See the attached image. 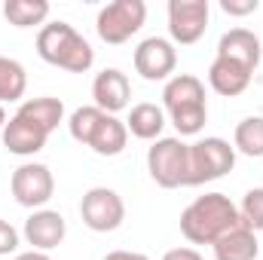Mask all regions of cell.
Listing matches in <instances>:
<instances>
[{"label": "cell", "instance_id": "obj_23", "mask_svg": "<svg viewBox=\"0 0 263 260\" xmlns=\"http://www.w3.org/2000/svg\"><path fill=\"white\" fill-rule=\"evenodd\" d=\"M233 147L245 156H263V117H245L236 126Z\"/></svg>", "mask_w": 263, "mask_h": 260}, {"label": "cell", "instance_id": "obj_17", "mask_svg": "<svg viewBox=\"0 0 263 260\" xmlns=\"http://www.w3.org/2000/svg\"><path fill=\"white\" fill-rule=\"evenodd\" d=\"M211 248H214V257L217 260H257V251H260L257 233H251L242 224L236 230H230L227 236H220Z\"/></svg>", "mask_w": 263, "mask_h": 260}, {"label": "cell", "instance_id": "obj_4", "mask_svg": "<svg viewBox=\"0 0 263 260\" xmlns=\"http://www.w3.org/2000/svg\"><path fill=\"white\" fill-rule=\"evenodd\" d=\"M233 165H236V147H230V141L217 135L199 138L196 144H190L187 187H202L208 181H217L227 172H233Z\"/></svg>", "mask_w": 263, "mask_h": 260}, {"label": "cell", "instance_id": "obj_11", "mask_svg": "<svg viewBox=\"0 0 263 260\" xmlns=\"http://www.w3.org/2000/svg\"><path fill=\"white\" fill-rule=\"evenodd\" d=\"M92 98H95V107L117 117L120 110H126L132 101V83L129 77L120 70V67H104L101 73H95L92 80Z\"/></svg>", "mask_w": 263, "mask_h": 260}, {"label": "cell", "instance_id": "obj_8", "mask_svg": "<svg viewBox=\"0 0 263 260\" xmlns=\"http://www.w3.org/2000/svg\"><path fill=\"white\" fill-rule=\"evenodd\" d=\"M9 190H12L15 202L22 208L40 211L52 199V193H55V178H52L49 165H43V162H25V165H18L12 172Z\"/></svg>", "mask_w": 263, "mask_h": 260}, {"label": "cell", "instance_id": "obj_27", "mask_svg": "<svg viewBox=\"0 0 263 260\" xmlns=\"http://www.w3.org/2000/svg\"><path fill=\"white\" fill-rule=\"evenodd\" d=\"M162 260H205L199 254L196 248H187V245H181V248H172V251H165V257Z\"/></svg>", "mask_w": 263, "mask_h": 260}, {"label": "cell", "instance_id": "obj_21", "mask_svg": "<svg viewBox=\"0 0 263 260\" xmlns=\"http://www.w3.org/2000/svg\"><path fill=\"white\" fill-rule=\"evenodd\" d=\"M28 89V73L15 59L0 55V104L3 101H18Z\"/></svg>", "mask_w": 263, "mask_h": 260}, {"label": "cell", "instance_id": "obj_15", "mask_svg": "<svg viewBox=\"0 0 263 260\" xmlns=\"http://www.w3.org/2000/svg\"><path fill=\"white\" fill-rule=\"evenodd\" d=\"M0 138H3V147L9 153H15V156H34V153H40L46 147L49 135L43 129H37L34 123L22 120V117H9Z\"/></svg>", "mask_w": 263, "mask_h": 260}, {"label": "cell", "instance_id": "obj_9", "mask_svg": "<svg viewBox=\"0 0 263 260\" xmlns=\"http://www.w3.org/2000/svg\"><path fill=\"white\" fill-rule=\"evenodd\" d=\"M211 6L208 0H168V34L172 43L190 46L205 37Z\"/></svg>", "mask_w": 263, "mask_h": 260}, {"label": "cell", "instance_id": "obj_29", "mask_svg": "<svg viewBox=\"0 0 263 260\" xmlns=\"http://www.w3.org/2000/svg\"><path fill=\"white\" fill-rule=\"evenodd\" d=\"M15 260H52L46 251H25V254H18Z\"/></svg>", "mask_w": 263, "mask_h": 260}, {"label": "cell", "instance_id": "obj_13", "mask_svg": "<svg viewBox=\"0 0 263 260\" xmlns=\"http://www.w3.org/2000/svg\"><path fill=\"white\" fill-rule=\"evenodd\" d=\"M217 55L220 59H233L239 65L257 70V65L263 59V43H260V37L254 31H248V28H230L217 40Z\"/></svg>", "mask_w": 263, "mask_h": 260}, {"label": "cell", "instance_id": "obj_28", "mask_svg": "<svg viewBox=\"0 0 263 260\" xmlns=\"http://www.w3.org/2000/svg\"><path fill=\"white\" fill-rule=\"evenodd\" d=\"M101 260H150L147 254H138V251H107Z\"/></svg>", "mask_w": 263, "mask_h": 260}, {"label": "cell", "instance_id": "obj_7", "mask_svg": "<svg viewBox=\"0 0 263 260\" xmlns=\"http://www.w3.org/2000/svg\"><path fill=\"white\" fill-rule=\"evenodd\" d=\"M80 217L92 233H114L126 220V202L110 187H92L83 193Z\"/></svg>", "mask_w": 263, "mask_h": 260}, {"label": "cell", "instance_id": "obj_1", "mask_svg": "<svg viewBox=\"0 0 263 260\" xmlns=\"http://www.w3.org/2000/svg\"><path fill=\"white\" fill-rule=\"evenodd\" d=\"M239 224H242L239 208L223 193L199 196L181 211V233L193 245H214L220 236H227Z\"/></svg>", "mask_w": 263, "mask_h": 260}, {"label": "cell", "instance_id": "obj_16", "mask_svg": "<svg viewBox=\"0 0 263 260\" xmlns=\"http://www.w3.org/2000/svg\"><path fill=\"white\" fill-rule=\"evenodd\" d=\"M15 117L34 123L37 129H43L46 135L59 129V123L65 120V104L62 98H52V95H40V98H28L22 101V107L15 110Z\"/></svg>", "mask_w": 263, "mask_h": 260}, {"label": "cell", "instance_id": "obj_19", "mask_svg": "<svg viewBox=\"0 0 263 260\" xmlns=\"http://www.w3.org/2000/svg\"><path fill=\"white\" fill-rule=\"evenodd\" d=\"M126 144H129V129H126V123L120 120V117H104L101 120V126L95 132V138H92V150L98 153V156H120L123 150H126Z\"/></svg>", "mask_w": 263, "mask_h": 260}, {"label": "cell", "instance_id": "obj_18", "mask_svg": "<svg viewBox=\"0 0 263 260\" xmlns=\"http://www.w3.org/2000/svg\"><path fill=\"white\" fill-rule=\"evenodd\" d=\"M126 129L141 138V141H159L162 129H165V110L159 104H150V101H141L129 110V120H126Z\"/></svg>", "mask_w": 263, "mask_h": 260}, {"label": "cell", "instance_id": "obj_14", "mask_svg": "<svg viewBox=\"0 0 263 260\" xmlns=\"http://www.w3.org/2000/svg\"><path fill=\"white\" fill-rule=\"evenodd\" d=\"M251 77H254V70L245 65H239V62H233V59H214L211 67H208V86L217 92V95H227V98H236V95H242L248 86H251Z\"/></svg>", "mask_w": 263, "mask_h": 260}, {"label": "cell", "instance_id": "obj_3", "mask_svg": "<svg viewBox=\"0 0 263 260\" xmlns=\"http://www.w3.org/2000/svg\"><path fill=\"white\" fill-rule=\"evenodd\" d=\"M162 104L178 135H199L208 120L205 83L193 73H175L162 89Z\"/></svg>", "mask_w": 263, "mask_h": 260}, {"label": "cell", "instance_id": "obj_5", "mask_svg": "<svg viewBox=\"0 0 263 260\" xmlns=\"http://www.w3.org/2000/svg\"><path fill=\"white\" fill-rule=\"evenodd\" d=\"M187 165H190V144H184L181 138H159L147 150V172L165 190L187 187Z\"/></svg>", "mask_w": 263, "mask_h": 260}, {"label": "cell", "instance_id": "obj_2", "mask_svg": "<svg viewBox=\"0 0 263 260\" xmlns=\"http://www.w3.org/2000/svg\"><path fill=\"white\" fill-rule=\"evenodd\" d=\"M37 55L46 65H55L70 73H86L95 65V49L89 40L67 22H49L37 34Z\"/></svg>", "mask_w": 263, "mask_h": 260}, {"label": "cell", "instance_id": "obj_20", "mask_svg": "<svg viewBox=\"0 0 263 260\" xmlns=\"http://www.w3.org/2000/svg\"><path fill=\"white\" fill-rule=\"evenodd\" d=\"M3 15L15 28H34L49 18V3L46 0H6Z\"/></svg>", "mask_w": 263, "mask_h": 260}, {"label": "cell", "instance_id": "obj_30", "mask_svg": "<svg viewBox=\"0 0 263 260\" xmlns=\"http://www.w3.org/2000/svg\"><path fill=\"white\" fill-rule=\"evenodd\" d=\"M3 126H6V110H3V104H0V135H3Z\"/></svg>", "mask_w": 263, "mask_h": 260}, {"label": "cell", "instance_id": "obj_25", "mask_svg": "<svg viewBox=\"0 0 263 260\" xmlns=\"http://www.w3.org/2000/svg\"><path fill=\"white\" fill-rule=\"evenodd\" d=\"M15 248H18V230H15L9 220L0 217V257L15 254Z\"/></svg>", "mask_w": 263, "mask_h": 260}, {"label": "cell", "instance_id": "obj_12", "mask_svg": "<svg viewBox=\"0 0 263 260\" xmlns=\"http://www.w3.org/2000/svg\"><path fill=\"white\" fill-rule=\"evenodd\" d=\"M67 224L65 217L52 208H40L25 220V239L31 245V251H52L65 242Z\"/></svg>", "mask_w": 263, "mask_h": 260}, {"label": "cell", "instance_id": "obj_10", "mask_svg": "<svg viewBox=\"0 0 263 260\" xmlns=\"http://www.w3.org/2000/svg\"><path fill=\"white\" fill-rule=\"evenodd\" d=\"M132 62H135V70H138L144 80L159 83V80H168V77L175 73L178 49H175V43L165 40V37H147V40L138 43Z\"/></svg>", "mask_w": 263, "mask_h": 260}, {"label": "cell", "instance_id": "obj_6", "mask_svg": "<svg viewBox=\"0 0 263 260\" xmlns=\"http://www.w3.org/2000/svg\"><path fill=\"white\" fill-rule=\"evenodd\" d=\"M147 22V3L144 0H114L107 6H101L98 18H95V31L104 43L120 46L132 40Z\"/></svg>", "mask_w": 263, "mask_h": 260}, {"label": "cell", "instance_id": "obj_22", "mask_svg": "<svg viewBox=\"0 0 263 260\" xmlns=\"http://www.w3.org/2000/svg\"><path fill=\"white\" fill-rule=\"evenodd\" d=\"M104 117H107V114H104V110H98L95 104H89V107H77V110L70 114V120H67V129H70V138L89 147Z\"/></svg>", "mask_w": 263, "mask_h": 260}, {"label": "cell", "instance_id": "obj_24", "mask_svg": "<svg viewBox=\"0 0 263 260\" xmlns=\"http://www.w3.org/2000/svg\"><path fill=\"white\" fill-rule=\"evenodd\" d=\"M239 220H242V227H248L251 233L263 230V187H254V190L245 193L242 205H239Z\"/></svg>", "mask_w": 263, "mask_h": 260}, {"label": "cell", "instance_id": "obj_26", "mask_svg": "<svg viewBox=\"0 0 263 260\" xmlns=\"http://www.w3.org/2000/svg\"><path fill=\"white\" fill-rule=\"evenodd\" d=\"M220 9L227 15H251L260 9V0H220Z\"/></svg>", "mask_w": 263, "mask_h": 260}]
</instances>
